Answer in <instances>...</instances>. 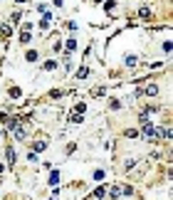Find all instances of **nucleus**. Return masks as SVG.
I'll list each match as a JSON object with an SVG mask.
<instances>
[{
	"instance_id": "21",
	"label": "nucleus",
	"mask_w": 173,
	"mask_h": 200,
	"mask_svg": "<svg viewBox=\"0 0 173 200\" xmlns=\"http://www.w3.org/2000/svg\"><path fill=\"white\" fill-rule=\"evenodd\" d=\"M0 173H3V163H0Z\"/></svg>"
},
{
	"instance_id": "9",
	"label": "nucleus",
	"mask_w": 173,
	"mask_h": 200,
	"mask_svg": "<svg viewBox=\"0 0 173 200\" xmlns=\"http://www.w3.org/2000/svg\"><path fill=\"white\" fill-rule=\"evenodd\" d=\"M40 27H42V30H47V27H50V15H45V17H42V22H40Z\"/></svg>"
},
{
	"instance_id": "5",
	"label": "nucleus",
	"mask_w": 173,
	"mask_h": 200,
	"mask_svg": "<svg viewBox=\"0 0 173 200\" xmlns=\"http://www.w3.org/2000/svg\"><path fill=\"white\" fill-rule=\"evenodd\" d=\"M69 121H72V123H82V121H84V116H82V114H72V116H69Z\"/></svg>"
},
{
	"instance_id": "19",
	"label": "nucleus",
	"mask_w": 173,
	"mask_h": 200,
	"mask_svg": "<svg viewBox=\"0 0 173 200\" xmlns=\"http://www.w3.org/2000/svg\"><path fill=\"white\" fill-rule=\"evenodd\" d=\"M17 123H20L17 119H10V121H8V129H15V126H17Z\"/></svg>"
},
{
	"instance_id": "6",
	"label": "nucleus",
	"mask_w": 173,
	"mask_h": 200,
	"mask_svg": "<svg viewBox=\"0 0 173 200\" xmlns=\"http://www.w3.org/2000/svg\"><path fill=\"white\" fill-rule=\"evenodd\" d=\"M25 139V129H15V141H22Z\"/></svg>"
},
{
	"instance_id": "10",
	"label": "nucleus",
	"mask_w": 173,
	"mask_h": 200,
	"mask_svg": "<svg viewBox=\"0 0 173 200\" xmlns=\"http://www.w3.org/2000/svg\"><path fill=\"white\" fill-rule=\"evenodd\" d=\"M146 94H158V87L156 84H148L146 87Z\"/></svg>"
},
{
	"instance_id": "4",
	"label": "nucleus",
	"mask_w": 173,
	"mask_h": 200,
	"mask_svg": "<svg viewBox=\"0 0 173 200\" xmlns=\"http://www.w3.org/2000/svg\"><path fill=\"white\" fill-rule=\"evenodd\" d=\"M5 158H8V163L12 165V163H15V151H12V148H8V151H5Z\"/></svg>"
},
{
	"instance_id": "7",
	"label": "nucleus",
	"mask_w": 173,
	"mask_h": 200,
	"mask_svg": "<svg viewBox=\"0 0 173 200\" xmlns=\"http://www.w3.org/2000/svg\"><path fill=\"white\" fill-rule=\"evenodd\" d=\"M25 57H27V62H35V59H37V52H35V50H30V52L25 54Z\"/></svg>"
},
{
	"instance_id": "8",
	"label": "nucleus",
	"mask_w": 173,
	"mask_h": 200,
	"mask_svg": "<svg viewBox=\"0 0 173 200\" xmlns=\"http://www.w3.org/2000/svg\"><path fill=\"white\" fill-rule=\"evenodd\" d=\"M87 74H89V69H87V67H79V72H77V77H79V79H84V77H87Z\"/></svg>"
},
{
	"instance_id": "17",
	"label": "nucleus",
	"mask_w": 173,
	"mask_h": 200,
	"mask_svg": "<svg viewBox=\"0 0 173 200\" xmlns=\"http://www.w3.org/2000/svg\"><path fill=\"white\" fill-rule=\"evenodd\" d=\"M126 136H129V139H136V136H138V131H134V129H129V131H126Z\"/></svg>"
},
{
	"instance_id": "23",
	"label": "nucleus",
	"mask_w": 173,
	"mask_h": 200,
	"mask_svg": "<svg viewBox=\"0 0 173 200\" xmlns=\"http://www.w3.org/2000/svg\"><path fill=\"white\" fill-rule=\"evenodd\" d=\"M0 139H3V131H0Z\"/></svg>"
},
{
	"instance_id": "15",
	"label": "nucleus",
	"mask_w": 173,
	"mask_h": 200,
	"mask_svg": "<svg viewBox=\"0 0 173 200\" xmlns=\"http://www.w3.org/2000/svg\"><path fill=\"white\" fill-rule=\"evenodd\" d=\"M54 67H57V62H54V59H50V62H45V69H54Z\"/></svg>"
},
{
	"instance_id": "3",
	"label": "nucleus",
	"mask_w": 173,
	"mask_h": 200,
	"mask_svg": "<svg viewBox=\"0 0 173 200\" xmlns=\"http://www.w3.org/2000/svg\"><path fill=\"white\" fill-rule=\"evenodd\" d=\"M47 183H50V185H57V183H59V173H57V170H52V173H50V181H47Z\"/></svg>"
},
{
	"instance_id": "16",
	"label": "nucleus",
	"mask_w": 173,
	"mask_h": 200,
	"mask_svg": "<svg viewBox=\"0 0 173 200\" xmlns=\"http://www.w3.org/2000/svg\"><path fill=\"white\" fill-rule=\"evenodd\" d=\"M138 15H141V17H148L151 10H148V8H141V10H138Z\"/></svg>"
},
{
	"instance_id": "22",
	"label": "nucleus",
	"mask_w": 173,
	"mask_h": 200,
	"mask_svg": "<svg viewBox=\"0 0 173 200\" xmlns=\"http://www.w3.org/2000/svg\"><path fill=\"white\" fill-rule=\"evenodd\" d=\"M15 3H25V0H15Z\"/></svg>"
},
{
	"instance_id": "14",
	"label": "nucleus",
	"mask_w": 173,
	"mask_h": 200,
	"mask_svg": "<svg viewBox=\"0 0 173 200\" xmlns=\"http://www.w3.org/2000/svg\"><path fill=\"white\" fill-rule=\"evenodd\" d=\"M74 47H77V40H67V50H69V52H72V50H74Z\"/></svg>"
},
{
	"instance_id": "12",
	"label": "nucleus",
	"mask_w": 173,
	"mask_h": 200,
	"mask_svg": "<svg viewBox=\"0 0 173 200\" xmlns=\"http://www.w3.org/2000/svg\"><path fill=\"white\" fill-rule=\"evenodd\" d=\"M45 148H47V143H45V141H40V143L35 141V151H45Z\"/></svg>"
},
{
	"instance_id": "11",
	"label": "nucleus",
	"mask_w": 173,
	"mask_h": 200,
	"mask_svg": "<svg viewBox=\"0 0 173 200\" xmlns=\"http://www.w3.org/2000/svg\"><path fill=\"white\" fill-rule=\"evenodd\" d=\"M20 42H22V45L30 42V32H22V35H20Z\"/></svg>"
},
{
	"instance_id": "2",
	"label": "nucleus",
	"mask_w": 173,
	"mask_h": 200,
	"mask_svg": "<svg viewBox=\"0 0 173 200\" xmlns=\"http://www.w3.org/2000/svg\"><path fill=\"white\" fill-rule=\"evenodd\" d=\"M121 193H124V188H119V185H114V188H111V190H109V195H111V198L116 200V198H119V195H121Z\"/></svg>"
},
{
	"instance_id": "20",
	"label": "nucleus",
	"mask_w": 173,
	"mask_h": 200,
	"mask_svg": "<svg viewBox=\"0 0 173 200\" xmlns=\"http://www.w3.org/2000/svg\"><path fill=\"white\" fill-rule=\"evenodd\" d=\"M94 198H104V188H96L94 190Z\"/></svg>"
},
{
	"instance_id": "18",
	"label": "nucleus",
	"mask_w": 173,
	"mask_h": 200,
	"mask_svg": "<svg viewBox=\"0 0 173 200\" xmlns=\"http://www.w3.org/2000/svg\"><path fill=\"white\" fill-rule=\"evenodd\" d=\"M104 178V170H94V181H101Z\"/></svg>"
},
{
	"instance_id": "1",
	"label": "nucleus",
	"mask_w": 173,
	"mask_h": 200,
	"mask_svg": "<svg viewBox=\"0 0 173 200\" xmlns=\"http://www.w3.org/2000/svg\"><path fill=\"white\" fill-rule=\"evenodd\" d=\"M124 62H126V67H136V64H138V57H136V54H126Z\"/></svg>"
},
{
	"instance_id": "13",
	"label": "nucleus",
	"mask_w": 173,
	"mask_h": 200,
	"mask_svg": "<svg viewBox=\"0 0 173 200\" xmlns=\"http://www.w3.org/2000/svg\"><path fill=\"white\" fill-rule=\"evenodd\" d=\"M20 94H22V92H20V89H17V87H12V89H10V96H12V99H17V96H20Z\"/></svg>"
}]
</instances>
